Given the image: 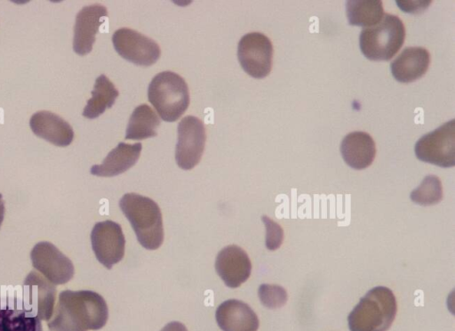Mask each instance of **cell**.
Listing matches in <instances>:
<instances>
[{"label":"cell","instance_id":"ba28073f","mask_svg":"<svg viewBox=\"0 0 455 331\" xmlns=\"http://www.w3.org/2000/svg\"><path fill=\"white\" fill-rule=\"evenodd\" d=\"M206 141L203 121L195 116L183 117L178 125V141L175 159L178 166L189 170L200 161Z\"/></svg>","mask_w":455,"mask_h":331},{"label":"cell","instance_id":"603a6c76","mask_svg":"<svg viewBox=\"0 0 455 331\" xmlns=\"http://www.w3.org/2000/svg\"><path fill=\"white\" fill-rule=\"evenodd\" d=\"M348 23L367 27L379 23L384 16L382 2L379 0H349L346 2Z\"/></svg>","mask_w":455,"mask_h":331},{"label":"cell","instance_id":"7a4b0ae2","mask_svg":"<svg viewBox=\"0 0 455 331\" xmlns=\"http://www.w3.org/2000/svg\"><path fill=\"white\" fill-rule=\"evenodd\" d=\"M119 206L130 222L139 243L146 249L156 250L164 241L162 213L151 198L136 193H126Z\"/></svg>","mask_w":455,"mask_h":331},{"label":"cell","instance_id":"52a82bcc","mask_svg":"<svg viewBox=\"0 0 455 331\" xmlns=\"http://www.w3.org/2000/svg\"><path fill=\"white\" fill-rule=\"evenodd\" d=\"M237 57L243 69L248 75L255 78H263L270 73L272 68V43L262 33H247L238 43Z\"/></svg>","mask_w":455,"mask_h":331},{"label":"cell","instance_id":"2e32d148","mask_svg":"<svg viewBox=\"0 0 455 331\" xmlns=\"http://www.w3.org/2000/svg\"><path fill=\"white\" fill-rule=\"evenodd\" d=\"M29 125L36 136L56 146H68L74 138L71 125L51 111L43 110L35 113L30 118Z\"/></svg>","mask_w":455,"mask_h":331},{"label":"cell","instance_id":"44dd1931","mask_svg":"<svg viewBox=\"0 0 455 331\" xmlns=\"http://www.w3.org/2000/svg\"><path fill=\"white\" fill-rule=\"evenodd\" d=\"M160 119L148 104H140L132 111L127 127L125 139L143 140L157 134Z\"/></svg>","mask_w":455,"mask_h":331},{"label":"cell","instance_id":"30bf717a","mask_svg":"<svg viewBox=\"0 0 455 331\" xmlns=\"http://www.w3.org/2000/svg\"><path fill=\"white\" fill-rule=\"evenodd\" d=\"M33 267L53 285H63L74 276L72 261L53 244L41 241L30 253Z\"/></svg>","mask_w":455,"mask_h":331},{"label":"cell","instance_id":"ac0fdd59","mask_svg":"<svg viewBox=\"0 0 455 331\" xmlns=\"http://www.w3.org/2000/svg\"><path fill=\"white\" fill-rule=\"evenodd\" d=\"M344 161L356 170L371 165L376 156V145L372 137L364 132H352L347 134L340 144Z\"/></svg>","mask_w":455,"mask_h":331},{"label":"cell","instance_id":"7402d4cb","mask_svg":"<svg viewBox=\"0 0 455 331\" xmlns=\"http://www.w3.org/2000/svg\"><path fill=\"white\" fill-rule=\"evenodd\" d=\"M118 94L114 84L105 75H100L95 81L92 98L87 101L83 116L91 119L98 117L113 106Z\"/></svg>","mask_w":455,"mask_h":331},{"label":"cell","instance_id":"3957f363","mask_svg":"<svg viewBox=\"0 0 455 331\" xmlns=\"http://www.w3.org/2000/svg\"><path fill=\"white\" fill-rule=\"evenodd\" d=\"M397 311L396 299L386 287L371 288L349 313L350 331H387Z\"/></svg>","mask_w":455,"mask_h":331},{"label":"cell","instance_id":"cb8c5ba5","mask_svg":"<svg viewBox=\"0 0 455 331\" xmlns=\"http://www.w3.org/2000/svg\"><path fill=\"white\" fill-rule=\"evenodd\" d=\"M411 199L420 206H431L439 203L443 198V187L440 179L435 175L426 176L421 183L411 192Z\"/></svg>","mask_w":455,"mask_h":331},{"label":"cell","instance_id":"9c48e42d","mask_svg":"<svg viewBox=\"0 0 455 331\" xmlns=\"http://www.w3.org/2000/svg\"><path fill=\"white\" fill-rule=\"evenodd\" d=\"M113 45L124 59L139 66H150L160 57L159 45L148 36L129 28L116 30Z\"/></svg>","mask_w":455,"mask_h":331},{"label":"cell","instance_id":"277c9868","mask_svg":"<svg viewBox=\"0 0 455 331\" xmlns=\"http://www.w3.org/2000/svg\"><path fill=\"white\" fill-rule=\"evenodd\" d=\"M148 97L160 117L167 122L180 118L189 104L186 81L179 74L169 70L160 72L152 78Z\"/></svg>","mask_w":455,"mask_h":331},{"label":"cell","instance_id":"484cf974","mask_svg":"<svg viewBox=\"0 0 455 331\" xmlns=\"http://www.w3.org/2000/svg\"><path fill=\"white\" fill-rule=\"evenodd\" d=\"M262 222L266 228V246L268 250H276L283 240V230L282 227L269 217L263 215Z\"/></svg>","mask_w":455,"mask_h":331},{"label":"cell","instance_id":"d6986e66","mask_svg":"<svg viewBox=\"0 0 455 331\" xmlns=\"http://www.w3.org/2000/svg\"><path fill=\"white\" fill-rule=\"evenodd\" d=\"M430 63L429 52L423 47H407L391 63L394 77L401 83H411L421 77Z\"/></svg>","mask_w":455,"mask_h":331},{"label":"cell","instance_id":"e0dca14e","mask_svg":"<svg viewBox=\"0 0 455 331\" xmlns=\"http://www.w3.org/2000/svg\"><path fill=\"white\" fill-rule=\"evenodd\" d=\"M0 331H43L41 320L17 296L0 300Z\"/></svg>","mask_w":455,"mask_h":331},{"label":"cell","instance_id":"4fadbf2b","mask_svg":"<svg viewBox=\"0 0 455 331\" xmlns=\"http://www.w3.org/2000/svg\"><path fill=\"white\" fill-rule=\"evenodd\" d=\"M215 270L227 287L236 288L249 279L251 262L243 249L230 245L222 248L217 254Z\"/></svg>","mask_w":455,"mask_h":331},{"label":"cell","instance_id":"4316f807","mask_svg":"<svg viewBox=\"0 0 455 331\" xmlns=\"http://www.w3.org/2000/svg\"><path fill=\"white\" fill-rule=\"evenodd\" d=\"M161 331H188L184 324L179 321H172L165 325Z\"/></svg>","mask_w":455,"mask_h":331},{"label":"cell","instance_id":"7c38bea8","mask_svg":"<svg viewBox=\"0 0 455 331\" xmlns=\"http://www.w3.org/2000/svg\"><path fill=\"white\" fill-rule=\"evenodd\" d=\"M21 300L40 320H50L56 300V287L37 271H30L23 284Z\"/></svg>","mask_w":455,"mask_h":331},{"label":"cell","instance_id":"ffe728a7","mask_svg":"<svg viewBox=\"0 0 455 331\" xmlns=\"http://www.w3.org/2000/svg\"><path fill=\"white\" fill-rule=\"evenodd\" d=\"M142 144L119 142L105 157L100 165L91 167V174L97 176L111 177L124 173L138 161Z\"/></svg>","mask_w":455,"mask_h":331},{"label":"cell","instance_id":"5bb4252c","mask_svg":"<svg viewBox=\"0 0 455 331\" xmlns=\"http://www.w3.org/2000/svg\"><path fill=\"white\" fill-rule=\"evenodd\" d=\"M108 16L107 8L101 4L83 7L76 17L73 49L79 55L89 53L95 42V36Z\"/></svg>","mask_w":455,"mask_h":331},{"label":"cell","instance_id":"6da1fadb","mask_svg":"<svg viewBox=\"0 0 455 331\" xmlns=\"http://www.w3.org/2000/svg\"><path fill=\"white\" fill-rule=\"evenodd\" d=\"M108 318L104 298L91 290H63L47 326L51 331H88L102 328Z\"/></svg>","mask_w":455,"mask_h":331},{"label":"cell","instance_id":"5b68a950","mask_svg":"<svg viewBox=\"0 0 455 331\" xmlns=\"http://www.w3.org/2000/svg\"><path fill=\"white\" fill-rule=\"evenodd\" d=\"M405 28L395 15L386 13L374 26L364 28L359 36L363 54L371 61H389L402 47Z\"/></svg>","mask_w":455,"mask_h":331},{"label":"cell","instance_id":"83f0119b","mask_svg":"<svg viewBox=\"0 0 455 331\" xmlns=\"http://www.w3.org/2000/svg\"><path fill=\"white\" fill-rule=\"evenodd\" d=\"M4 211H5L4 202L3 200L2 194H0V228H1L2 222L4 221Z\"/></svg>","mask_w":455,"mask_h":331},{"label":"cell","instance_id":"8fae6325","mask_svg":"<svg viewBox=\"0 0 455 331\" xmlns=\"http://www.w3.org/2000/svg\"><path fill=\"white\" fill-rule=\"evenodd\" d=\"M91 242L97 260L108 270L124 255V235L121 225L116 222H97L91 233Z\"/></svg>","mask_w":455,"mask_h":331},{"label":"cell","instance_id":"8992f818","mask_svg":"<svg viewBox=\"0 0 455 331\" xmlns=\"http://www.w3.org/2000/svg\"><path fill=\"white\" fill-rule=\"evenodd\" d=\"M416 157L441 167L455 166V121L451 119L420 137L415 144Z\"/></svg>","mask_w":455,"mask_h":331},{"label":"cell","instance_id":"9a60e30c","mask_svg":"<svg viewBox=\"0 0 455 331\" xmlns=\"http://www.w3.org/2000/svg\"><path fill=\"white\" fill-rule=\"evenodd\" d=\"M222 331H257L259 321L256 313L245 303L229 299L219 305L215 312Z\"/></svg>","mask_w":455,"mask_h":331},{"label":"cell","instance_id":"d4e9b609","mask_svg":"<svg viewBox=\"0 0 455 331\" xmlns=\"http://www.w3.org/2000/svg\"><path fill=\"white\" fill-rule=\"evenodd\" d=\"M258 295L261 303L268 309L280 308L286 303L288 299L286 290L277 285H260Z\"/></svg>","mask_w":455,"mask_h":331}]
</instances>
